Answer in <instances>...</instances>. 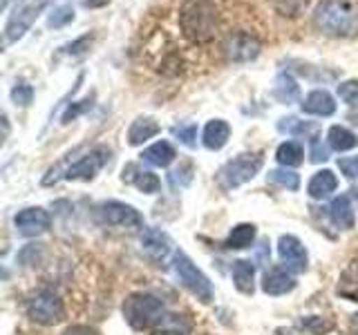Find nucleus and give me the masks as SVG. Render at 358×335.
<instances>
[{
  "label": "nucleus",
  "instance_id": "1",
  "mask_svg": "<svg viewBox=\"0 0 358 335\" xmlns=\"http://www.w3.org/2000/svg\"><path fill=\"white\" fill-rule=\"evenodd\" d=\"M177 27L182 38L195 47L210 45L220 31L217 0H182L177 9Z\"/></svg>",
  "mask_w": 358,
  "mask_h": 335
},
{
  "label": "nucleus",
  "instance_id": "2",
  "mask_svg": "<svg viewBox=\"0 0 358 335\" xmlns=\"http://www.w3.org/2000/svg\"><path fill=\"white\" fill-rule=\"evenodd\" d=\"M313 25L334 38H350L358 34V7L350 0H320L313 9Z\"/></svg>",
  "mask_w": 358,
  "mask_h": 335
},
{
  "label": "nucleus",
  "instance_id": "3",
  "mask_svg": "<svg viewBox=\"0 0 358 335\" xmlns=\"http://www.w3.org/2000/svg\"><path fill=\"white\" fill-rule=\"evenodd\" d=\"M164 315H166L164 302L150 293H134L126 299V304H123V318H126L130 327L137 331L157 327V322Z\"/></svg>",
  "mask_w": 358,
  "mask_h": 335
},
{
  "label": "nucleus",
  "instance_id": "4",
  "mask_svg": "<svg viewBox=\"0 0 358 335\" xmlns=\"http://www.w3.org/2000/svg\"><path fill=\"white\" fill-rule=\"evenodd\" d=\"M260 170H262V156L257 152H244L220 168L217 184L224 190H233L246 181H251Z\"/></svg>",
  "mask_w": 358,
  "mask_h": 335
},
{
  "label": "nucleus",
  "instance_id": "5",
  "mask_svg": "<svg viewBox=\"0 0 358 335\" xmlns=\"http://www.w3.org/2000/svg\"><path fill=\"white\" fill-rule=\"evenodd\" d=\"M52 0H18L5 22V45L20 40Z\"/></svg>",
  "mask_w": 358,
  "mask_h": 335
},
{
  "label": "nucleus",
  "instance_id": "6",
  "mask_svg": "<svg viewBox=\"0 0 358 335\" xmlns=\"http://www.w3.org/2000/svg\"><path fill=\"white\" fill-rule=\"evenodd\" d=\"M173 268L179 277V282H182L197 299L208 304V302L213 299V286L208 282V277L201 273L193 262H190V257L184 251H177L173 255Z\"/></svg>",
  "mask_w": 358,
  "mask_h": 335
},
{
  "label": "nucleus",
  "instance_id": "7",
  "mask_svg": "<svg viewBox=\"0 0 358 335\" xmlns=\"http://www.w3.org/2000/svg\"><path fill=\"white\" fill-rule=\"evenodd\" d=\"M262 52L260 38L251 31H229L222 43V54L229 63H251Z\"/></svg>",
  "mask_w": 358,
  "mask_h": 335
},
{
  "label": "nucleus",
  "instance_id": "8",
  "mask_svg": "<svg viewBox=\"0 0 358 335\" xmlns=\"http://www.w3.org/2000/svg\"><path fill=\"white\" fill-rule=\"evenodd\" d=\"M27 315L50 327V324H56L63 318V302L59 297V293H54L52 288H41L36 290L29 299H27Z\"/></svg>",
  "mask_w": 358,
  "mask_h": 335
},
{
  "label": "nucleus",
  "instance_id": "9",
  "mask_svg": "<svg viewBox=\"0 0 358 335\" xmlns=\"http://www.w3.org/2000/svg\"><path fill=\"white\" fill-rule=\"evenodd\" d=\"M108 161H110V148H106V145H96V148L85 152L76 163L67 168L65 179L67 181H92Z\"/></svg>",
  "mask_w": 358,
  "mask_h": 335
},
{
  "label": "nucleus",
  "instance_id": "10",
  "mask_svg": "<svg viewBox=\"0 0 358 335\" xmlns=\"http://www.w3.org/2000/svg\"><path fill=\"white\" fill-rule=\"evenodd\" d=\"M96 215H99V221L108 223V226L143 228V217L139 215V210L123 204V201H103V204L96 208Z\"/></svg>",
  "mask_w": 358,
  "mask_h": 335
},
{
  "label": "nucleus",
  "instance_id": "11",
  "mask_svg": "<svg viewBox=\"0 0 358 335\" xmlns=\"http://www.w3.org/2000/svg\"><path fill=\"white\" fill-rule=\"evenodd\" d=\"M14 223L20 234H25V237H36V234H43L50 230L52 219H50V212L43 208H25L14 217Z\"/></svg>",
  "mask_w": 358,
  "mask_h": 335
},
{
  "label": "nucleus",
  "instance_id": "12",
  "mask_svg": "<svg viewBox=\"0 0 358 335\" xmlns=\"http://www.w3.org/2000/svg\"><path fill=\"white\" fill-rule=\"evenodd\" d=\"M278 253H280V260L285 262L289 271H296V273L307 271V262H309L307 251H305V246H302V241L298 237H294V234L280 237Z\"/></svg>",
  "mask_w": 358,
  "mask_h": 335
},
{
  "label": "nucleus",
  "instance_id": "13",
  "mask_svg": "<svg viewBox=\"0 0 358 335\" xmlns=\"http://www.w3.org/2000/svg\"><path fill=\"white\" fill-rule=\"evenodd\" d=\"M296 288V277L291 275L289 268L285 266H271L264 273L262 279V290L266 295H285L289 290Z\"/></svg>",
  "mask_w": 358,
  "mask_h": 335
},
{
  "label": "nucleus",
  "instance_id": "14",
  "mask_svg": "<svg viewBox=\"0 0 358 335\" xmlns=\"http://www.w3.org/2000/svg\"><path fill=\"white\" fill-rule=\"evenodd\" d=\"M141 248L143 253L150 257L155 262H164L168 255H171V239L168 234L157 230V228H145L141 234Z\"/></svg>",
  "mask_w": 358,
  "mask_h": 335
},
{
  "label": "nucleus",
  "instance_id": "15",
  "mask_svg": "<svg viewBox=\"0 0 358 335\" xmlns=\"http://www.w3.org/2000/svg\"><path fill=\"white\" fill-rule=\"evenodd\" d=\"M302 112L313 117H331L336 112V100L327 89H313L302 100Z\"/></svg>",
  "mask_w": 358,
  "mask_h": 335
},
{
  "label": "nucleus",
  "instance_id": "16",
  "mask_svg": "<svg viewBox=\"0 0 358 335\" xmlns=\"http://www.w3.org/2000/svg\"><path fill=\"white\" fill-rule=\"evenodd\" d=\"M229 137H231V128L227 121L222 119H215V121H208L206 128H204V134H201V141L208 150H222L224 145L229 143Z\"/></svg>",
  "mask_w": 358,
  "mask_h": 335
},
{
  "label": "nucleus",
  "instance_id": "17",
  "mask_svg": "<svg viewBox=\"0 0 358 335\" xmlns=\"http://www.w3.org/2000/svg\"><path fill=\"white\" fill-rule=\"evenodd\" d=\"M329 215H331V221L336 223L338 228L343 230H350L354 228V221H356V212H354V206L347 195H341L331 201L329 206Z\"/></svg>",
  "mask_w": 358,
  "mask_h": 335
},
{
  "label": "nucleus",
  "instance_id": "18",
  "mask_svg": "<svg viewBox=\"0 0 358 335\" xmlns=\"http://www.w3.org/2000/svg\"><path fill=\"white\" fill-rule=\"evenodd\" d=\"M190 333H193V324L188 322V318L177 315V313H166L152 329V335H190Z\"/></svg>",
  "mask_w": 358,
  "mask_h": 335
},
{
  "label": "nucleus",
  "instance_id": "19",
  "mask_svg": "<svg viewBox=\"0 0 358 335\" xmlns=\"http://www.w3.org/2000/svg\"><path fill=\"white\" fill-rule=\"evenodd\" d=\"M271 94H273V98L278 100V103L291 105V103H296V100L300 98V85L296 83V78L291 74H278Z\"/></svg>",
  "mask_w": 358,
  "mask_h": 335
},
{
  "label": "nucleus",
  "instance_id": "20",
  "mask_svg": "<svg viewBox=\"0 0 358 335\" xmlns=\"http://www.w3.org/2000/svg\"><path fill=\"white\" fill-rule=\"evenodd\" d=\"M159 123H157L155 119L150 117H139V119H134L132 121V126L128 130V143L130 145H141L145 143L148 139L157 137L159 134Z\"/></svg>",
  "mask_w": 358,
  "mask_h": 335
},
{
  "label": "nucleus",
  "instance_id": "21",
  "mask_svg": "<svg viewBox=\"0 0 358 335\" xmlns=\"http://www.w3.org/2000/svg\"><path fill=\"white\" fill-rule=\"evenodd\" d=\"M336 188H338V179H336V174L331 170H320L309 179L307 193L311 199H324V197H329Z\"/></svg>",
  "mask_w": 358,
  "mask_h": 335
},
{
  "label": "nucleus",
  "instance_id": "22",
  "mask_svg": "<svg viewBox=\"0 0 358 335\" xmlns=\"http://www.w3.org/2000/svg\"><path fill=\"white\" fill-rule=\"evenodd\" d=\"M130 168H132V172H134V174L123 172V181L134 184V186H137V188L141 190V193H145V195L159 193V188H162L159 177H157L155 172H150V170H141V168H137L134 163H130Z\"/></svg>",
  "mask_w": 358,
  "mask_h": 335
},
{
  "label": "nucleus",
  "instance_id": "23",
  "mask_svg": "<svg viewBox=\"0 0 358 335\" xmlns=\"http://www.w3.org/2000/svg\"><path fill=\"white\" fill-rule=\"evenodd\" d=\"M175 148L168 141H157L152 143L150 148H145L143 154H141V159L143 161H148L150 165H157V168H166V165H171L175 161Z\"/></svg>",
  "mask_w": 358,
  "mask_h": 335
},
{
  "label": "nucleus",
  "instance_id": "24",
  "mask_svg": "<svg viewBox=\"0 0 358 335\" xmlns=\"http://www.w3.org/2000/svg\"><path fill=\"white\" fill-rule=\"evenodd\" d=\"M233 282L238 286V290L251 295L255 286V266L246 260H238L233 264Z\"/></svg>",
  "mask_w": 358,
  "mask_h": 335
},
{
  "label": "nucleus",
  "instance_id": "25",
  "mask_svg": "<svg viewBox=\"0 0 358 335\" xmlns=\"http://www.w3.org/2000/svg\"><path fill=\"white\" fill-rule=\"evenodd\" d=\"M338 295L350 299V302H358V260H354L350 266L345 268L341 279H338Z\"/></svg>",
  "mask_w": 358,
  "mask_h": 335
},
{
  "label": "nucleus",
  "instance_id": "26",
  "mask_svg": "<svg viewBox=\"0 0 358 335\" xmlns=\"http://www.w3.org/2000/svg\"><path fill=\"white\" fill-rule=\"evenodd\" d=\"M327 141H329V148L336 152H347L358 145V139L352 130H347L343 126H331L327 132Z\"/></svg>",
  "mask_w": 358,
  "mask_h": 335
},
{
  "label": "nucleus",
  "instance_id": "27",
  "mask_svg": "<svg viewBox=\"0 0 358 335\" xmlns=\"http://www.w3.org/2000/svg\"><path fill=\"white\" fill-rule=\"evenodd\" d=\"M255 239V226L253 223H240L235 226L227 239V248L231 251H242V248H249Z\"/></svg>",
  "mask_w": 358,
  "mask_h": 335
},
{
  "label": "nucleus",
  "instance_id": "28",
  "mask_svg": "<svg viewBox=\"0 0 358 335\" xmlns=\"http://www.w3.org/2000/svg\"><path fill=\"white\" fill-rule=\"evenodd\" d=\"M278 130L282 134H291V137H307V134H316L318 126L309 121H300L296 117H287L278 121Z\"/></svg>",
  "mask_w": 358,
  "mask_h": 335
},
{
  "label": "nucleus",
  "instance_id": "29",
  "mask_svg": "<svg viewBox=\"0 0 358 335\" xmlns=\"http://www.w3.org/2000/svg\"><path fill=\"white\" fill-rule=\"evenodd\" d=\"M302 156H305V150H302V145L298 141H285V143H280V148L275 152L278 163H282L285 168L300 165L302 163Z\"/></svg>",
  "mask_w": 358,
  "mask_h": 335
},
{
  "label": "nucleus",
  "instance_id": "30",
  "mask_svg": "<svg viewBox=\"0 0 358 335\" xmlns=\"http://www.w3.org/2000/svg\"><path fill=\"white\" fill-rule=\"evenodd\" d=\"M268 5L273 7L275 14L285 18H298L302 11L307 9L309 0H268Z\"/></svg>",
  "mask_w": 358,
  "mask_h": 335
},
{
  "label": "nucleus",
  "instance_id": "31",
  "mask_svg": "<svg viewBox=\"0 0 358 335\" xmlns=\"http://www.w3.org/2000/svg\"><path fill=\"white\" fill-rule=\"evenodd\" d=\"M74 20V7L70 3H61V5H56L52 11H50V16H48V27L52 29H61L65 25H70V22Z\"/></svg>",
  "mask_w": 358,
  "mask_h": 335
},
{
  "label": "nucleus",
  "instance_id": "32",
  "mask_svg": "<svg viewBox=\"0 0 358 335\" xmlns=\"http://www.w3.org/2000/svg\"><path fill=\"white\" fill-rule=\"evenodd\" d=\"M268 181L275 184V186H282L287 190H298L300 188V177L294 170H287V168L268 172Z\"/></svg>",
  "mask_w": 358,
  "mask_h": 335
},
{
  "label": "nucleus",
  "instance_id": "33",
  "mask_svg": "<svg viewBox=\"0 0 358 335\" xmlns=\"http://www.w3.org/2000/svg\"><path fill=\"white\" fill-rule=\"evenodd\" d=\"M92 40H94V34H83V36L74 38L72 43L63 45L61 50H63L65 54L74 56V59H78V56H85V54L90 52V47H92Z\"/></svg>",
  "mask_w": 358,
  "mask_h": 335
},
{
  "label": "nucleus",
  "instance_id": "34",
  "mask_svg": "<svg viewBox=\"0 0 358 335\" xmlns=\"http://www.w3.org/2000/svg\"><path fill=\"white\" fill-rule=\"evenodd\" d=\"M338 96H341V100L343 103H347L350 107H358V81L356 78H350V81H343L341 85H338Z\"/></svg>",
  "mask_w": 358,
  "mask_h": 335
},
{
  "label": "nucleus",
  "instance_id": "35",
  "mask_svg": "<svg viewBox=\"0 0 358 335\" xmlns=\"http://www.w3.org/2000/svg\"><path fill=\"white\" fill-rule=\"evenodd\" d=\"M34 98V87L25 81L16 83L14 87H11V100H14V105L18 107H27L31 103Z\"/></svg>",
  "mask_w": 358,
  "mask_h": 335
},
{
  "label": "nucleus",
  "instance_id": "36",
  "mask_svg": "<svg viewBox=\"0 0 358 335\" xmlns=\"http://www.w3.org/2000/svg\"><path fill=\"white\" fill-rule=\"evenodd\" d=\"M168 179H171L173 188H184L190 184V179H193V165H190L188 161L179 163L175 170H171V174H168Z\"/></svg>",
  "mask_w": 358,
  "mask_h": 335
},
{
  "label": "nucleus",
  "instance_id": "37",
  "mask_svg": "<svg viewBox=\"0 0 358 335\" xmlns=\"http://www.w3.org/2000/svg\"><path fill=\"white\" fill-rule=\"evenodd\" d=\"M302 329L309 331L311 335H324V333H329L334 329V322L329 318H307V320H302Z\"/></svg>",
  "mask_w": 358,
  "mask_h": 335
},
{
  "label": "nucleus",
  "instance_id": "38",
  "mask_svg": "<svg viewBox=\"0 0 358 335\" xmlns=\"http://www.w3.org/2000/svg\"><path fill=\"white\" fill-rule=\"evenodd\" d=\"M173 134L182 141L184 145H188V148H193V145L197 143V126L195 123H188V126H175L173 128Z\"/></svg>",
  "mask_w": 358,
  "mask_h": 335
},
{
  "label": "nucleus",
  "instance_id": "39",
  "mask_svg": "<svg viewBox=\"0 0 358 335\" xmlns=\"http://www.w3.org/2000/svg\"><path fill=\"white\" fill-rule=\"evenodd\" d=\"M92 107V98H85V100H78V103H74V105H70L67 107V112L63 114V123H70V121H74L81 112H85V110H90Z\"/></svg>",
  "mask_w": 358,
  "mask_h": 335
},
{
  "label": "nucleus",
  "instance_id": "40",
  "mask_svg": "<svg viewBox=\"0 0 358 335\" xmlns=\"http://www.w3.org/2000/svg\"><path fill=\"white\" fill-rule=\"evenodd\" d=\"M327 159H329V148L322 141H318L316 137H313V141H311V161L320 163V161H327Z\"/></svg>",
  "mask_w": 358,
  "mask_h": 335
},
{
  "label": "nucleus",
  "instance_id": "41",
  "mask_svg": "<svg viewBox=\"0 0 358 335\" xmlns=\"http://www.w3.org/2000/svg\"><path fill=\"white\" fill-rule=\"evenodd\" d=\"M338 168H341L343 174H345L347 179L358 177V159H341V161H338Z\"/></svg>",
  "mask_w": 358,
  "mask_h": 335
},
{
  "label": "nucleus",
  "instance_id": "42",
  "mask_svg": "<svg viewBox=\"0 0 358 335\" xmlns=\"http://www.w3.org/2000/svg\"><path fill=\"white\" fill-rule=\"evenodd\" d=\"M63 335H99L92 327H85V324H76V327L65 329Z\"/></svg>",
  "mask_w": 358,
  "mask_h": 335
},
{
  "label": "nucleus",
  "instance_id": "43",
  "mask_svg": "<svg viewBox=\"0 0 358 335\" xmlns=\"http://www.w3.org/2000/svg\"><path fill=\"white\" fill-rule=\"evenodd\" d=\"M106 5H110V0H83L85 9H101V7H106Z\"/></svg>",
  "mask_w": 358,
  "mask_h": 335
},
{
  "label": "nucleus",
  "instance_id": "44",
  "mask_svg": "<svg viewBox=\"0 0 358 335\" xmlns=\"http://www.w3.org/2000/svg\"><path fill=\"white\" fill-rule=\"evenodd\" d=\"M352 333H354V335H358V313L352 318Z\"/></svg>",
  "mask_w": 358,
  "mask_h": 335
},
{
  "label": "nucleus",
  "instance_id": "45",
  "mask_svg": "<svg viewBox=\"0 0 358 335\" xmlns=\"http://www.w3.org/2000/svg\"><path fill=\"white\" fill-rule=\"evenodd\" d=\"M9 3H11V0H3V9H7V7H9Z\"/></svg>",
  "mask_w": 358,
  "mask_h": 335
}]
</instances>
